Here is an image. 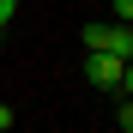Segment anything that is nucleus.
Returning <instances> with one entry per match:
<instances>
[{"mask_svg":"<svg viewBox=\"0 0 133 133\" xmlns=\"http://www.w3.org/2000/svg\"><path fill=\"white\" fill-rule=\"evenodd\" d=\"M85 79L97 85V91H115V97H127L133 91V73H127V61H115V55H85Z\"/></svg>","mask_w":133,"mask_h":133,"instance_id":"f257e3e1","label":"nucleus"},{"mask_svg":"<svg viewBox=\"0 0 133 133\" xmlns=\"http://www.w3.org/2000/svg\"><path fill=\"white\" fill-rule=\"evenodd\" d=\"M85 49L127 61V55H133V30H127V24H85Z\"/></svg>","mask_w":133,"mask_h":133,"instance_id":"f03ea898","label":"nucleus"},{"mask_svg":"<svg viewBox=\"0 0 133 133\" xmlns=\"http://www.w3.org/2000/svg\"><path fill=\"white\" fill-rule=\"evenodd\" d=\"M115 24H133V0H115Z\"/></svg>","mask_w":133,"mask_h":133,"instance_id":"7ed1b4c3","label":"nucleus"},{"mask_svg":"<svg viewBox=\"0 0 133 133\" xmlns=\"http://www.w3.org/2000/svg\"><path fill=\"white\" fill-rule=\"evenodd\" d=\"M12 12H18V0H0V30L12 24Z\"/></svg>","mask_w":133,"mask_h":133,"instance_id":"20e7f679","label":"nucleus"},{"mask_svg":"<svg viewBox=\"0 0 133 133\" xmlns=\"http://www.w3.org/2000/svg\"><path fill=\"white\" fill-rule=\"evenodd\" d=\"M6 127H12V109H6V103H0V133H6Z\"/></svg>","mask_w":133,"mask_h":133,"instance_id":"39448f33","label":"nucleus"}]
</instances>
